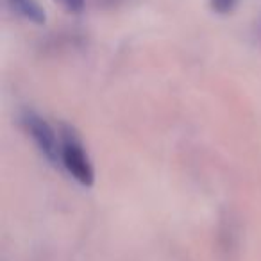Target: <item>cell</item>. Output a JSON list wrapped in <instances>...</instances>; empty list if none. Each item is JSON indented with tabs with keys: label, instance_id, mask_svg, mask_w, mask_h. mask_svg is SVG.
Instances as JSON below:
<instances>
[{
	"label": "cell",
	"instance_id": "6da1fadb",
	"mask_svg": "<svg viewBox=\"0 0 261 261\" xmlns=\"http://www.w3.org/2000/svg\"><path fill=\"white\" fill-rule=\"evenodd\" d=\"M59 163L66 172L75 179L79 185L93 186L95 182V168L84 149L83 142L77 138L72 129L65 127L61 130V149H59Z\"/></svg>",
	"mask_w": 261,
	"mask_h": 261
},
{
	"label": "cell",
	"instance_id": "277c9868",
	"mask_svg": "<svg viewBox=\"0 0 261 261\" xmlns=\"http://www.w3.org/2000/svg\"><path fill=\"white\" fill-rule=\"evenodd\" d=\"M236 2L238 0H210L211 9L218 15H229L236 8Z\"/></svg>",
	"mask_w": 261,
	"mask_h": 261
},
{
	"label": "cell",
	"instance_id": "3957f363",
	"mask_svg": "<svg viewBox=\"0 0 261 261\" xmlns=\"http://www.w3.org/2000/svg\"><path fill=\"white\" fill-rule=\"evenodd\" d=\"M9 4L20 16L36 23V25H43L47 22V13L36 0H9Z\"/></svg>",
	"mask_w": 261,
	"mask_h": 261
},
{
	"label": "cell",
	"instance_id": "8992f818",
	"mask_svg": "<svg viewBox=\"0 0 261 261\" xmlns=\"http://www.w3.org/2000/svg\"><path fill=\"white\" fill-rule=\"evenodd\" d=\"M256 33H257V38H259L261 41V16L257 18V23H256Z\"/></svg>",
	"mask_w": 261,
	"mask_h": 261
},
{
	"label": "cell",
	"instance_id": "5b68a950",
	"mask_svg": "<svg viewBox=\"0 0 261 261\" xmlns=\"http://www.w3.org/2000/svg\"><path fill=\"white\" fill-rule=\"evenodd\" d=\"M59 4L66 9L72 15H79L84 11V6H86V0H59Z\"/></svg>",
	"mask_w": 261,
	"mask_h": 261
},
{
	"label": "cell",
	"instance_id": "7a4b0ae2",
	"mask_svg": "<svg viewBox=\"0 0 261 261\" xmlns=\"http://www.w3.org/2000/svg\"><path fill=\"white\" fill-rule=\"evenodd\" d=\"M20 122L29 138L34 142L41 154L47 158L50 163L59 161V149H61V136L56 135L52 125L33 109H23L20 115Z\"/></svg>",
	"mask_w": 261,
	"mask_h": 261
}]
</instances>
